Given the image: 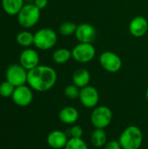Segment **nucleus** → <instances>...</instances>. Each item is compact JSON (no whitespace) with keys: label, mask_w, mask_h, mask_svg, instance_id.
Returning a JSON list of instances; mask_svg holds the SVG:
<instances>
[{"label":"nucleus","mask_w":148,"mask_h":149,"mask_svg":"<svg viewBox=\"0 0 148 149\" xmlns=\"http://www.w3.org/2000/svg\"><path fill=\"white\" fill-rule=\"evenodd\" d=\"M58 79L56 71L49 65H38L28 71L27 84L37 92H47L51 89Z\"/></svg>","instance_id":"nucleus-1"},{"label":"nucleus","mask_w":148,"mask_h":149,"mask_svg":"<svg viewBox=\"0 0 148 149\" xmlns=\"http://www.w3.org/2000/svg\"><path fill=\"white\" fill-rule=\"evenodd\" d=\"M119 141L122 149H140L143 142L142 131L136 126H129L124 129Z\"/></svg>","instance_id":"nucleus-2"},{"label":"nucleus","mask_w":148,"mask_h":149,"mask_svg":"<svg viewBox=\"0 0 148 149\" xmlns=\"http://www.w3.org/2000/svg\"><path fill=\"white\" fill-rule=\"evenodd\" d=\"M18 24L24 28H31L35 26L40 18V10L33 3H27L18 12Z\"/></svg>","instance_id":"nucleus-3"},{"label":"nucleus","mask_w":148,"mask_h":149,"mask_svg":"<svg viewBox=\"0 0 148 149\" xmlns=\"http://www.w3.org/2000/svg\"><path fill=\"white\" fill-rule=\"evenodd\" d=\"M58 35L52 29L42 28L34 33V45L41 51H47L55 46Z\"/></svg>","instance_id":"nucleus-4"},{"label":"nucleus","mask_w":148,"mask_h":149,"mask_svg":"<svg viewBox=\"0 0 148 149\" xmlns=\"http://www.w3.org/2000/svg\"><path fill=\"white\" fill-rule=\"evenodd\" d=\"M72 58L81 64L91 62L96 56V49L91 43H79L72 50Z\"/></svg>","instance_id":"nucleus-5"},{"label":"nucleus","mask_w":148,"mask_h":149,"mask_svg":"<svg viewBox=\"0 0 148 149\" xmlns=\"http://www.w3.org/2000/svg\"><path fill=\"white\" fill-rule=\"evenodd\" d=\"M113 120V112L106 106L96 107L91 115L92 124L95 128H106L107 127Z\"/></svg>","instance_id":"nucleus-6"},{"label":"nucleus","mask_w":148,"mask_h":149,"mask_svg":"<svg viewBox=\"0 0 148 149\" xmlns=\"http://www.w3.org/2000/svg\"><path fill=\"white\" fill-rule=\"evenodd\" d=\"M99 64L105 71L111 73L118 72L122 67V60L120 57L111 51L103 52L99 55Z\"/></svg>","instance_id":"nucleus-7"},{"label":"nucleus","mask_w":148,"mask_h":149,"mask_svg":"<svg viewBox=\"0 0 148 149\" xmlns=\"http://www.w3.org/2000/svg\"><path fill=\"white\" fill-rule=\"evenodd\" d=\"M28 71L25 70L21 65H11L8 67L5 76L6 80L12 84L15 87L25 85L27 83Z\"/></svg>","instance_id":"nucleus-8"},{"label":"nucleus","mask_w":148,"mask_h":149,"mask_svg":"<svg viewBox=\"0 0 148 149\" xmlns=\"http://www.w3.org/2000/svg\"><path fill=\"white\" fill-rule=\"evenodd\" d=\"M13 102L18 107H27L33 100V93L31 88L25 85L15 87L13 94L11 96Z\"/></svg>","instance_id":"nucleus-9"},{"label":"nucleus","mask_w":148,"mask_h":149,"mask_svg":"<svg viewBox=\"0 0 148 149\" xmlns=\"http://www.w3.org/2000/svg\"><path fill=\"white\" fill-rule=\"evenodd\" d=\"M79 100L85 107L95 108L99 100V94L94 86H87L80 89Z\"/></svg>","instance_id":"nucleus-10"},{"label":"nucleus","mask_w":148,"mask_h":149,"mask_svg":"<svg viewBox=\"0 0 148 149\" xmlns=\"http://www.w3.org/2000/svg\"><path fill=\"white\" fill-rule=\"evenodd\" d=\"M75 37L79 43H91L95 40L97 36V31L93 25L87 23H83L78 25Z\"/></svg>","instance_id":"nucleus-11"},{"label":"nucleus","mask_w":148,"mask_h":149,"mask_svg":"<svg viewBox=\"0 0 148 149\" xmlns=\"http://www.w3.org/2000/svg\"><path fill=\"white\" fill-rule=\"evenodd\" d=\"M39 55L34 49L27 48L24 50L19 56L20 65L27 71H30L39 65Z\"/></svg>","instance_id":"nucleus-12"},{"label":"nucleus","mask_w":148,"mask_h":149,"mask_svg":"<svg viewBox=\"0 0 148 149\" xmlns=\"http://www.w3.org/2000/svg\"><path fill=\"white\" fill-rule=\"evenodd\" d=\"M148 31V21L143 16L134 17L129 23V32L135 38L144 37Z\"/></svg>","instance_id":"nucleus-13"},{"label":"nucleus","mask_w":148,"mask_h":149,"mask_svg":"<svg viewBox=\"0 0 148 149\" xmlns=\"http://www.w3.org/2000/svg\"><path fill=\"white\" fill-rule=\"evenodd\" d=\"M47 143L48 145L53 149L65 148L68 139L67 135L60 131V130H54L51 132L47 136Z\"/></svg>","instance_id":"nucleus-14"},{"label":"nucleus","mask_w":148,"mask_h":149,"mask_svg":"<svg viewBox=\"0 0 148 149\" xmlns=\"http://www.w3.org/2000/svg\"><path fill=\"white\" fill-rule=\"evenodd\" d=\"M79 111L73 107H65L60 110L58 118L60 121L64 124L72 125L79 120Z\"/></svg>","instance_id":"nucleus-15"},{"label":"nucleus","mask_w":148,"mask_h":149,"mask_svg":"<svg viewBox=\"0 0 148 149\" xmlns=\"http://www.w3.org/2000/svg\"><path fill=\"white\" fill-rule=\"evenodd\" d=\"M90 80H91V74L89 71L85 68L77 69L72 75L73 84L80 89L89 86Z\"/></svg>","instance_id":"nucleus-16"},{"label":"nucleus","mask_w":148,"mask_h":149,"mask_svg":"<svg viewBox=\"0 0 148 149\" xmlns=\"http://www.w3.org/2000/svg\"><path fill=\"white\" fill-rule=\"evenodd\" d=\"M1 3L3 10L10 16L17 15L24 5V0H2Z\"/></svg>","instance_id":"nucleus-17"},{"label":"nucleus","mask_w":148,"mask_h":149,"mask_svg":"<svg viewBox=\"0 0 148 149\" xmlns=\"http://www.w3.org/2000/svg\"><path fill=\"white\" fill-rule=\"evenodd\" d=\"M72 58V51L67 48H58L52 53V60L58 65L67 63Z\"/></svg>","instance_id":"nucleus-18"},{"label":"nucleus","mask_w":148,"mask_h":149,"mask_svg":"<svg viewBox=\"0 0 148 149\" xmlns=\"http://www.w3.org/2000/svg\"><path fill=\"white\" fill-rule=\"evenodd\" d=\"M106 133L102 128H96L92 135H91V141L95 148H101L106 144Z\"/></svg>","instance_id":"nucleus-19"},{"label":"nucleus","mask_w":148,"mask_h":149,"mask_svg":"<svg viewBox=\"0 0 148 149\" xmlns=\"http://www.w3.org/2000/svg\"><path fill=\"white\" fill-rule=\"evenodd\" d=\"M16 42L23 47H29L34 44V34L29 31H23L16 36Z\"/></svg>","instance_id":"nucleus-20"},{"label":"nucleus","mask_w":148,"mask_h":149,"mask_svg":"<svg viewBox=\"0 0 148 149\" xmlns=\"http://www.w3.org/2000/svg\"><path fill=\"white\" fill-rule=\"evenodd\" d=\"M77 27H78V25L75 23H73L72 21H66L60 24V26L58 28V31L62 36L69 37V36L75 34Z\"/></svg>","instance_id":"nucleus-21"},{"label":"nucleus","mask_w":148,"mask_h":149,"mask_svg":"<svg viewBox=\"0 0 148 149\" xmlns=\"http://www.w3.org/2000/svg\"><path fill=\"white\" fill-rule=\"evenodd\" d=\"M65 149H88V146L82 138H71L68 140Z\"/></svg>","instance_id":"nucleus-22"},{"label":"nucleus","mask_w":148,"mask_h":149,"mask_svg":"<svg viewBox=\"0 0 148 149\" xmlns=\"http://www.w3.org/2000/svg\"><path fill=\"white\" fill-rule=\"evenodd\" d=\"M14 90L15 86L9 81L5 80L0 85V96L3 98H10L12 96Z\"/></svg>","instance_id":"nucleus-23"},{"label":"nucleus","mask_w":148,"mask_h":149,"mask_svg":"<svg viewBox=\"0 0 148 149\" xmlns=\"http://www.w3.org/2000/svg\"><path fill=\"white\" fill-rule=\"evenodd\" d=\"M65 95L70 99V100H76L78 98H79V94H80V88H79L77 86H75L74 84L72 85H69L65 88Z\"/></svg>","instance_id":"nucleus-24"},{"label":"nucleus","mask_w":148,"mask_h":149,"mask_svg":"<svg viewBox=\"0 0 148 149\" xmlns=\"http://www.w3.org/2000/svg\"><path fill=\"white\" fill-rule=\"evenodd\" d=\"M83 134H84V131L80 126H73L70 129V134L72 138H82Z\"/></svg>","instance_id":"nucleus-25"},{"label":"nucleus","mask_w":148,"mask_h":149,"mask_svg":"<svg viewBox=\"0 0 148 149\" xmlns=\"http://www.w3.org/2000/svg\"><path fill=\"white\" fill-rule=\"evenodd\" d=\"M104 149H122V148L119 141H112L105 145Z\"/></svg>","instance_id":"nucleus-26"},{"label":"nucleus","mask_w":148,"mask_h":149,"mask_svg":"<svg viewBox=\"0 0 148 149\" xmlns=\"http://www.w3.org/2000/svg\"><path fill=\"white\" fill-rule=\"evenodd\" d=\"M34 4L41 10L48 5V0H35Z\"/></svg>","instance_id":"nucleus-27"},{"label":"nucleus","mask_w":148,"mask_h":149,"mask_svg":"<svg viewBox=\"0 0 148 149\" xmlns=\"http://www.w3.org/2000/svg\"><path fill=\"white\" fill-rule=\"evenodd\" d=\"M146 98H147V100L148 101V88L147 90V92H146Z\"/></svg>","instance_id":"nucleus-28"}]
</instances>
